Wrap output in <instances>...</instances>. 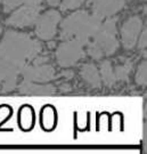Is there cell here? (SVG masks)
I'll return each instance as SVG.
<instances>
[{"mask_svg": "<svg viewBox=\"0 0 147 154\" xmlns=\"http://www.w3.org/2000/svg\"><path fill=\"white\" fill-rule=\"evenodd\" d=\"M41 51V45L25 33L6 32L0 42V62L22 69L26 61L32 60Z\"/></svg>", "mask_w": 147, "mask_h": 154, "instance_id": "1", "label": "cell"}, {"mask_svg": "<svg viewBox=\"0 0 147 154\" xmlns=\"http://www.w3.org/2000/svg\"><path fill=\"white\" fill-rule=\"evenodd\" d=\"M102 24V18L96 15H89L88 11H80L66 17L62 22V40L75 39L86 45L93 38Z\"/></svg>", "mask_w": 147, "mask_h": 154, "instance_id": "2", "label": "cell"}, {"mask_svg": "<svg viewBox=\"0 0 147 154\" xmlns=\"http://www.w3.org/2000/svg\"><path fill=\"white\" fill-rule=\"evenodd\" d=\"M116 21L118 18H109L100 24L97 32L93 34V41L88 45V54L95 60H100L104 55H113L118 48L116 39Z\"/></svg>", "mask_w": 147, "mask_h": 154, "instance_id": "3", "label": "cell"}, {"mask_svg": "<svg viewBox=\"0 0 147 154\" xmlns=\"http://www.w3.org/2000/svg\"><path fill=\"white\" fill-rule=\"evenodd\" d=\"M84 56L83 44L79 40L71 39L60 45L56 51V58L60 66L70 67Z\"/></svg>", "mask_w": 147, "mask_h": 154, "instance_id": "4", "label": "cell"}, {"mask_svg": "<svg viewBox=\"0 0 147 154\" xmlns=\"http://www.w3.org/2000/svg\"><path fill=\"white\" fill-rule=\"evenodd\" d=\"M60 21V14L57 11H48L44 15H39L35 22V34L42 40H50L55 37L57 25Z\"/></svg>", "mask_w": 147, "mask_h": 154, "instance_id": "5", "label": "cell"}, {"mask_svg": "<svg viewBox=\"0 0 147 154\" xmlns=\"http://www.w3.org/2000/svg\"><path fill=\"white\" fill-rule=\"evenodd\" d=\"M41 11L40 6H29L18 8L16 11L11 14V16L6 21V24L17 26V28H24V26H31L37 22Z\"/></svg>", "mask_w": 147, "mask_h": 154, "instance_id": "6", "label": "cell"}, {"mask_svg": "<svg viewBox=\"0 0 147 154\" xmlns=\"http://www.w3.org/2000/svg\"><path fill=\"white\" fill-rule=\"evenodd\" d=\"M142 26V21L138 16L130 17L123 24L122 30H121V37H122V44L125 49H131L136 46L137 39L140 33Z\"/></svg>", "mask_w": 147, "mask_h": 154, "instance_id": "7", "label": "cell"}, {"mask_svg": "<svg viewBox=\"0 0 147 154\" xmlns=\"http://www.w3.org/2000/svg\"><path fill=\"white\" fill-rule=\"evenodd\" d=\"M22 74L25 80L37 81V82H47L53 80L55 77V70L51 65H34L22 67Z\"/></svg>", "mask_w": 147, "mask_h": 154, "instance_id": "8", "label": "cell"}, {"mask_svg": "<svg viewBox=\"0 0 147 154\" xmlns=\"http://www.w3.org/2000/svg\"><path fill=\"white\" fill-rule=\"evenodd\" d=\"M125 0H95L93 2V14L103 20L113 16L124 6Z\"/></svg>", "mask_w": 147, "mask_h": 154, "instance_id": "9", "label": "cell"}, {"mask_svg": "<svg viewBox=\"0 0 147 154\" xmlns=\"http://www.w3.org/2000/svg\"><path fill=\"white\" fill-rule=\"evenodd\" d=\"M20 93L26 94V95H49V94H54L56 91V88L51 85H35L33 81L24 80L20 85Z\"/></svg>", "mask_w": 147, "mask_h": 154, "instance_id": "10", "label": "cell"}, {"mask_svg": "<svg viewBox=\"0 0 147 154\" xmlns=\"http://www.w3.org/2000/svg\"><path fill=\"white\" fill-rule=\"evenodd\" d=\"M80 74L83 78V80H86V82L89 83L91 87H93V88H99L100 87V77H99L97 67L93 64L82 65Z\"/></svg>", "mask_w": 147, "mask_h": 154, "instance_id": "11", "label": "cell"}, {"mask_svg": "<svg viewBox=\"0 0 147 154\" xmlns=\"http://www.w3.org/2000/svg\"><path fill=\"white\" fill-rule=\"evenodd\" d=\"M99 72H100V80H103L106 86L111 87V86L114 85L115 81H116V78H115L113 67H112L109 61H105L102 63Z\"/></svg>", "mask_w": 147, "mask_h": 154, "instance_id": "12", "label": "cell"}, {"mask_svg": "<svg viewBox=\"0 0 147 154\" xmlns=\"http://www.w3.org/2000/svg\"><path fill=\"white\" fill-rule=\"evenodd\" d=\"M20 126L23 130H30L33 127V111L30 106H23L20 111Z\"/></svg>", "mask_w": 147, "mask_h": 154, "instance_id": "13", "label": "cell"}, {"mask_svg": "<svg viewBox=\"0 0 147 154\" xmlns=\"http://www.w3.org/2000/svg\"><path fill=\"white\" fill-rule=\"evenodd\" d=\"M132 70V62L128 61L127 63H124L123 65H119L115 67V78L116 80H128L129 73Z\"/></svg>", "mask_w": 147, "mask_h": 154, "instance_id": "14", "label": "cell"}, {"mask_svg": "<svg viewBox=\"0 0 147 154\" xmlns=\"http://www.w3.org/2000/svg\"><path fill=\"white\" fill-rule=\"evenodd\" d=\"M42 125L47 130H50L55 125V111L50 106H47L42 112Z\"/></svg>", "mask_w": 147, "mask_h": 154, "instance_id": "15", "label": "cell"}, {"mask_svg": "<svg viewBox=\"0 0 147 154\" xmlns=\"http://www.w3.org/2000/svg\"><path fill=\"white\" fill-rule=\"evenodd\" d=\"M147 63L145 61L142 62L140 63V65L138 66V69H137V72H136V82L139 85V86H146V79H147Z\"/></svg>", "mask_w": 147, "mask_h": 154, "instance_id": "16", "label": "cell"}, {"mask_svg": "<svg viewBox=\"0 0 147 154\" xmlns=\"http://www.w3.org/2000/svg\"><path fill=\"white\" fill-rule=\"evenodd\" d=\"M84 2V0H62L60 4V11H69V9H75L80 7Z\"/></svg>", "mask_w": 147, "mask_h": 154, "instance_id": "17", "label": "cell"}, {"mask_svg": "<svg viewBox=\"0 0 147 154\" xmlns=\"http://www.w3.org/2000/svg\"><path fill=\"white\" fill-rule=\"evenodd\" d=\"M22 4H24V0H5V2H4V11L6 13H8L11 9H14L15 7L22 5Z\"/></svg>", "mask_w": 147, "mask_h": 154, "instance_id": "18", "label": "cell"}, {"mask_svg": "<svg viewBox=\"0 0 147 154\" xmlns=\"http://www.w3.org/2000/svg\"><path fill=\"white\" fill-rule=\"evenodd\" d=\"M146 42H147V31L146 29L142 31V33L140 34V39L138 41V48L139 49H145L146 48Z\"/></svg>", "mask_w": 147, "mask_h": 154, "instance_id": "19", "label": "cell"}, {"mask_svg": "<svg viewBox=\"0 0 147 154\" xmlns=\"http://www.w3.org/2000/svg\"><path fill=\"white\" fill-rule=\"evenodd\" d=\"M47 1H48V4L50 6H54V7H56V6L60 5L62 0H47Z\"/></svg>", "mask_w": 147, "mask_h": 154, "instance_id": "20", "label": "cell"}, {"mask_svg": "<svg viewBox=\"0 0 147 154\" xmlns=\"http://www.w3.org/2000/svg\"><path fill=\"white\" fill-rule=\"evenodd\" d=\"M0 1H1V0H0Z\"/></svg>", "mask_w": 147, "mask_h": 154, "instance_id": "21", "label": "cell"}]
</instances>
